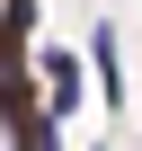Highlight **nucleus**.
Wrapping results in <instances>:
<instances>
[{"mask_svg":"<svg viewBox=\"0 0 142 151\" xmlns=\"http://www.w3.org/2000/svg\"><path fill=\"white\" fill-rule=\"evenodd\" d=\"M89 53H98V89H107V98H115V36H107V27H98V36H89Z\"/></svg>","mask_w":142,"mask_h":151,"instance_id":"obj_2","label":"nucleus"},{"mask_svg":"<svg viewBox=\"0 0 142 151\" xmlns=\"http://www.w3.org/2000/svg\"><path fill=\"white\" fill-rule=\"evenodd\" d=\"M44 98H53V116H71V107H80V62H71L62 45L44 53Z\"/></svg>","mask_w":142,"mask_h":151,"instance_id":"obj_1","label":"nucleus"}]
</instances>
